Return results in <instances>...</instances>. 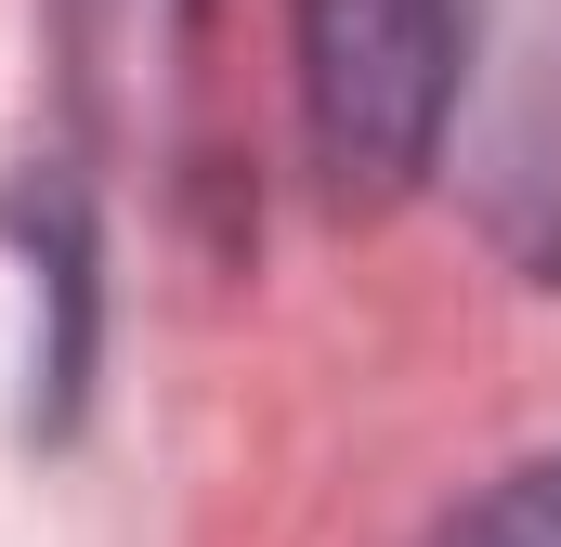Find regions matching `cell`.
<instances>
[{
	"label": "cell",
	"mask_w": 561,
	"mask_h": 547,
	"mask_svg": "<svg viewBox=\"0 0 561 547\" xmlns=\"http://www.w3.org/2000/svg\"><path fill=\"white\" fill-rule=\"evenodd\" d=\"M431 547H561V456H523V469H496L470 509H444Z\"/></svg>",
	"instance_id": "3"
},
{
	"label": "cell",
	"mask_w": 561,
	"mask_h": 547,
	"mask_svg": "<svg viewBox=\"0 0 561 547\" xmlns=\"http://www.w3.org/2000/svg\"><path fill=\"white\" fill-rule=\"evenodd\" d=\"M470 196H483V235L561 300V13L536 26V53L510 66L483 156H470Z\"/></svg>",
	"instance_id": "2"
},
{
	"label": "cell",
	"mask_w": 561,
	"mask_h": 547,
	"mask_svg": "<svg viewBox=\"0 0 561 547\" xmlns=\"http://www.w3.org/2000/svg\"><path fill=\"white\" fill-rule=\"evenodd\" d=\"M483 0H287L300 39V143L340 209H392L444 156Z\"/></svg>",
	"instance_id": "1"
}]
</instances>
